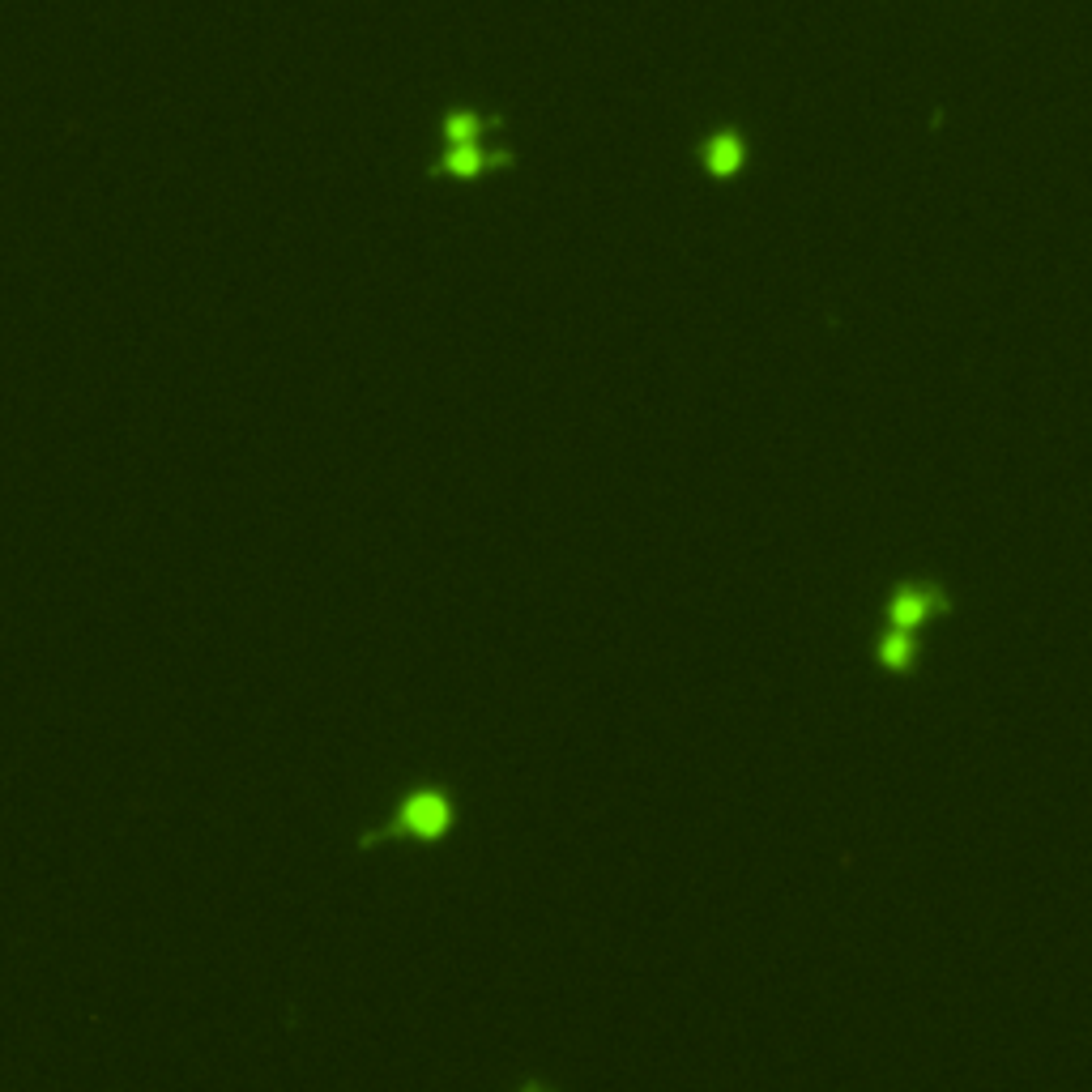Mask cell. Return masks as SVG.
Returning <instances> with one entry per match:
<instances>
[{"mask_svg": "<svg viewBox=\"0 0 1092 1092\" xmlns=\"http://www.w3.org/2000/svg\"><path fill=\"white\" fill-rule=\"evenodd\" d=\"M461 824V802L453 794V785H444L436 777L410 781L406 790L393 798L389 815L376 828L359 832V849L389 845V841H410V845H444L453 837V828Z\"/></svg>", "mask_w": 1092, "mask_h": 1092, "instance_id": "6da1fadb", "label": "cell"}, {"mask_svg": "<svg viewBox=\"0 0 1092 1092\" xmlns=\"http://www.w3.org/2000/svg\"><path fill=\"white\" fill-rule=\"evenodd\" d=\"M483 167H487V154H483V146H478V124H474V116L457 111V116L448 120V171L453 175H478Z\"/></svg>", "mask_w": 1092, "mask_h": 1092, "instance_id": "7a4b0ae2", "label": "cell"}, {"mask_svg": "<svg viewBox=\"0 0 1092 1092\" xmlns=\"http://www.w3.org/2000/svg\"><path fill=\"white\" fill-rule=\"evenodd\" d=\"M743 158H747V146L738 133H717V137H709V146H704V167L713 175H734L743 167Z\"/></svg>", "mask_w": 1092, "mask_h": 1092, "instance_id": "3957f363", "label": "cell"}, {"mask_svg": "<svg viewBox=\"0 0 1092 1092\" xmlns=\"http://www.w3.org/2000/svg\"><path fill=\"white\" fill-rule=\"evenodd\" d=\"M926 610H930V598L926 593H901V598L892 602V615H896V623H918V619H926Z\"/></svg>", "mask_w": 1092, "mask_h": 1092, "instance_id": "277c9868", "label": "cell"}, {"mask_svg": "<svg viewBox=\"0 0 1092 1092\" xmlns=\"http://www.w3.org/2000/svg\"><path fill=\"white\" fill-rule=\"evenodd\" d=\"M883 657H888V662H905V657H909V640L905 636H892L888 645H883Z\"/></svg>", "mask_w": 1092, "mask_h": 1092, "instance_id": "5b68a950", "label": "cell"}, {"mask_svg": "<svg viewBox=\"0 0 1092 1092\" xmlns=\"http://www.w3.org/2000/svg\"><path fill=\"white\" fill-rule=\"evenodd\" d=\"M517 1092H559V1088H555V1084H546L542 1075H529V1080H521V1084H517Z\"/></svg>", "mask_w": 1092, "mask_h": 1092, "instance_id": "8992f818", "label": "cell"}]
</instances>
